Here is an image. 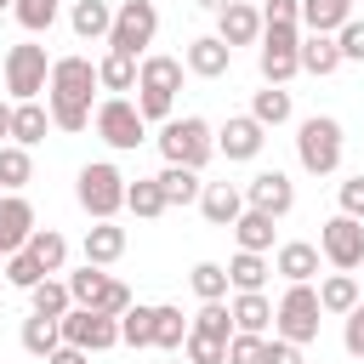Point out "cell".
Segmentation results:
<instances>
[{"label": "cell", "mask_w": 364, "mask_h": 364, "mask_svg": "<svg viewBox=\"0 0 364 364\" xmlns=\"http://www.w3.org/2000/svg\"><path fill=\"white\" fill-rule=\"evenodd\" d=\"M341 347H347L353 358H364V301L347 313V324H341Z\"/></svg>", "instance_id": "obj_48"}, {"label": "cell", "mask_w": 364, "mask_h": 364, "mask_svg": "<svg viewBox=\"0 0 364 364\" xmlns=\"http://www.w3.org/2000/svg\"><path fill=\"white\" fill-rule=\"evenodd\" d=\"M301 68L307 74H336L341 68V46H336V34H301Z\"/></svg>", "instance_id": "obj_29"}, {"label": "cell", "mask_w": 364, "mask_h": 364, "mask_svg": "<svg viewBox=\"0 0 364 364\" xmlns=\"http://www.w3.org/2000/svg\"><path fill=\"white\" fill-rule=\"evenodd\" d=\"M273 273H284V284H313L318 279V245L307 239H290L273 250Z\"/></svg>", "instance_id": "obj_17"}, {"label": "cell", "mask_w": 364, "mask_h": 364, "mask_svg": "<svg viewBox=\"0 0 364 364\" xmlns=\"http://www.w3.org/2000/svg\"><path fill=\"white\" fill-rule=\"evenodd\" d=\"M57 324H63V341H74V347H85V353H108V347H119V318H114V313L68 307Z\"/></svg>", "instance_id": "obj_12"}, {"label": "cell", "mask_w": 364, "mask_h": 364, "mask_svg": "<svg viewBox=\"0 0 364 364\" xmlns=\"http://www.w3.org/2000/svg\"><path fill=\"white\" fill-rule=\"evenodd\" d=\"M358 301H364V296H358V279H353V273H341V267H336L330 279H318V307H324V313L347 318Z\"/></svg>", "instance_id": "obj_24"}, {"label": "cell", "mask_w": 364, "mask_h": 364, "mask_svg": "<svg viewBox=\"0 0 364 364\" xmlns=\"http://www.w3.org/2000/svg\"><path fill=\"white\" fill-rule=\"evenodd\" d=\"M154 34H159V11H154V0H119V6H114L108 51H125V57H148Z\"/></svg>", "instance_id": "obj_7"}, {"label": "cell", "mask_w": 364, "mask_h": 364, "mask_svg": "<svg viewBox=\"0 0 364 364\" xmlns=\"http://www.w3.org/2000/svg\"><path fill=\"white\" fill-rule=\"evenodd\" d=\"M40 279H46V267H40V256H34L28 245L6 256V284H17V290H34Z\"/></svg>", "instance_id": "obj_43"}, {"label": "cell", "mask_w": 364, "mask_h": 364, "mask_svg": "<svg viewBox=\"0 0 364 364\" xmlns=\"http://www.w3.org/2000/svg\"><path fill=\"white\" fill-rule=\"evenodd\" d=\"M68 23H74L80 40H108V28H114V6H108V0H74Z\"/></svg>", "instance_id": "obj_27"}, {"label": "cell", "mask_w": 364, "mask_h": 364, "mask_svg": "<svg viewBox=\"0 0 364 364\" xmlns=\"http://www.w3.org/2000/svg\"><path fill=\"white\" fill-rule=\"evenodd\" d=\"M28 182H34L28 148H23V142H0V188H6V193H23Z\"/></svg>", "instance_id": "obj_32"}, {"label": "cell", "mask_w": 364, "mask_h": 364, "mask_svg": "<svg viewBox=\"0 0 364 364\" xmlns=\"http://www.w3.org/2000/svg\"><path fill=\"white\" fill-rule=\"evenodd\" d=\"M273 222L279 216H267V210H256V205H245L239 210V222H233V239H239V250H273Z\"/></svg>", "instance_id": "obj_23"}, {"label": "cell", "mask_w": 364, "mask_h": 364, "mask_svg": "<svg viewBox=\"0 0 364 364\" xmlns=\"http://www.w3.org/2000/svg\"><path fill=\"white\" fill-rule=\"evenodd\" d=\"M125 210H131V216H142V222L165 216L171 205H165V193H159V176H136V182L125 188Z\"/></svg>", "instance_id": "obj_33"}, {"label": "cell", "mask_w": 364, "mask_h": 364, "mask_svg": "<svg viewBox=\"0 0 364 364\" xmlns=\"http://www.w3.org/2000/svg\"><path fill=\"white\" fill-rule=\"evenodd\" d=\"M199 210H205V222H210V228H233V222H239V210H245V188H233V182H205Z\"/></svg>", "instance_id": "obj_19"}, {"label": "cell", "mask_w": 364, "mask_h": 364, "mask_svg": "<svg viewBox=\"0 0 364 364\" xmlns=\"http://www.w3.org/2000/svg\"><path fill=\"white\" fill-rule=\"evenodd\" d=\"M171 364H193V358H188V353H171Z\"/></svg>", "instance_id": "obj_55"}, {"label": "cell", "mask_w": 364, "mask_h": 364, "mask_svg": "<svg viewBox=\"0 0 364 364\" xmlns=\"http://www.w3.org/2000/svg\"><path fill=\"white\" fill-rule=\"evenodd\" d=\"M46 364H91V353H85V347H74V341H63V347H57Z\"/></svg>", "instance_id": "obj_52"}, {"label": "cell", "mask_w": 364, "mask_h": 364, "mask_svg": "<svg viewBox=\"0 0 364 364\" xmlns=\"http://www.w3.org/2000/svg\"><path fill=\"white\" fill-rule=\"evenodd\" d=\"M136 108H142V119H148V125H154V119L165 125V119H171V108H176V97H171V91H142V85H136Z\"/></svg>", "instance_id": "obj_47"}, {"label": "cell", "mask_w": 364, "mask_h": 364, "mask_svg": "<svg viewBox=\"0 0 364 364\" xmlns=\"http://www.w3.org/2000/svg\"><path fill=\"white\" fill-rule=\"evenodd\" d=\"M262 364H301V347L284 341V336H267V358Z\"/></svg>", "instance_id": "obj_51"}, {"label": "cell", "mask_w": 364, "mask_h": 364, "mask_svg": "<svg viewBox=\"0 0 364 364\" xmlns=\"http://www.w3.org/2000/svg\"><path fill=\"white\" fill-rule=\"evenodd\" d=\"M85 262H97V267H114L119 256H125V228L119 222H97V228H85Z\"/></svg>", "instance_id": "obj_22"}, {"label": "cell", "mask_w": 364, "mask_h": 364, "mask_svg": "<svg viewBox=\"0 0 364 364\" xmlns=\"http://www.w3.org/2000/svg\"><path fill=\"white\" fill-rule=\"evenodd\" d=\"M68 296H74V307H97V313H114V318L131 307V290L114 273H102L97 262H85L80 273H68Z\"/></svg>", "instance_id": "obj_10"}, {"label": "cell", "mask_w": 364, "mask_h": 364, "mask_svg": "<svg viewBox=\"0 0 364 364\" xmlns=\"http://www.w3.org/2000/svg\"><path fill=\"white\" fill-rule=\"evenodd\" d=\"M0 11H11V0H0Z\"/></svg>", "instance_id": "obj_56"}, {"label": "cell", "mask_w": 364, "mask_h": 364, "mask_svg": "<svg viewBox=\"0 0 364 364\" xmlns=\"http://www.w3.org/2000/svg\"><path fill=\"white\" fill-rule=\"evenodd\" d=\"M91 125H97V136H102L108 148H119V154L148 142V119H142V108H136L131 97H102L97 114H91Z\"/></svg>", "instance_id": "obj_8"}, {"label": "cell", "mask_w": 364, "mask_h": 364, "mask_svg": "<svg viewBox=\"0 0 364 364\" xmlns=\"http://www.w3.org/2000/svg\"><path fill=\"white\" fill-rule=\"evenodd\" d=\"M262 23H301V0H262Z\"/></svg>", "instance_id": "obj_50"}, {"label": "cell", "mask_w": 364, "mask_h": 364, "mask_svg": "<svg viewBox=\"0 0 364 364\" xmlns=\"http://www.w3.org/2000/svg\"><path fill=\"white\" fill-rule=\"evenodd\" d=\"M267 273H273V267H267L262 250H239V256L228 262V284H233V290H262Z\"/></svg>", "instance_id": "obj_34"}, {"label": "cell", "mask_w": 364, "mask_h": 364, "mask_svg": "<svg viewBox=\"0 0 364 364\" xmlns=\"http://www.w3.org/2000/svg\"><path fill=\"white\" fill-rule=\"evenodd\" d=\"M256 46H262L256 51L262 85H284L290 74H301V23H267Z\"/></svg>", "instance_id": "obj_5"}, {"label": "cell", "mask_w": 364, "mask_h": 364, "mask_svg": "<svg viewBox=\"0 0 364 364\" xmlns=\"http://www.w3.org/2000/svg\"><path fill=\"white\" fill-rule=\"evenodd\" d=\"M0 279H6V273H0Z\"/></svg>", "instance_id": "obj_59"}, {"label": "cell", "mask_w": 364, "mask_h": 364, "mask_svg": "<svg viewBox=\"0 0 364 364\" xmlns=\"http://www.w3.org/2000/svg\"><path fill=\"white\" fill-rule=\"evenodd\" d=\"M125 176H119V165H108V159H91L85 171H80V182H74V193H80V205H85V216L91 222H114L119 210H125Z\"/></svg>", "instance_id": "obj_4"}, {"label": "cell", "mask_w": 364, "mask_h": 364, "mask_svg": "<svg viewBox=\"0 0 364 364\" xmlns=\"http://www.w3.org/2000/svg\"><path fill=\"white\" fill-rule=\"evenodd\" d=\"M318 313L324 307H318V290L313 284H284V296L273 307V336L307 347V341H318Z\"/></svg>", "instance_id": "obj_6"}, {"label": "cell", "mask_w": 364, "mask_h": 364, "mask_svg": "<svg viewBox=\"0 0 364 364\" xmlns=\"http://www.w3.org/2000/svg\"><path fill=\"white\" fill-rule=\"evenodd\" d=\"M57 11H63V0H11V17H17L28 34H46V28L57 23Z\"/></svg>", "instance_id": "obj_42"}, {"label": "cell", "mask_w": 364, "mask_h": 364, "mask_svg": "<svg viewBox=\"0 0 364 364\" xmlns=\"http://www.w3.org/2000/svg\"><path fill=\"white\" fill-rule=\"evenodd\" d=\"M341 148H347L341 119L313 114V119H301V125H296V159H301V171H307V176H336V171H341Z\"/></svg>", "instance_id": "obj_3"}, {"label": "cell", "mask_w": 364, "mask_h": 364, "mask_svg": "<svg viewBox=\"0 0 364 364\" xmlns=\"http://www.w3.org/2000/svg\"><path fill=\"white\" fill-rule=\"evenodd\" d=\"M28 250L40 256L46 273H63V267H68V239H63L57 228H34V233H28Z\"/></svg>", "instance_id": "obj_37"}, {"label": "cell", "mask_w": 364, "mask_h": 364, "mask_svg": "<svg viewBox=\"0 0 364 364\" xmlns=\"http://www.w3.org/2000/svg\"><path fill=\"white\" fill-rule=\"evenodd\" d=\"M188 284H193V296H199V301H222V296L233 290V284H228V267H222V262H193Z\"/></svg>", "instance_id": "obj_40"}, {"label": "cell", "mask_w": 364, "mask_h": 364, "mask_svg": "<svg viewBox=\"0 0 364 364\" xmlns=\"http://www.w3.org/2000/svg\"><path fill=\"white\" fill-rule=\"evenodd\" d=\"M188 330H193V336H216V341H233V313H228V301H199V313L188 318Z\"/></svg>", "instance_id": "obj_39"}, {"label": "cell", "mask_w": 364, "mask_h": 364, "mask_svg": "<svg viewBox=\"0 0 364 364\" xmlns=\"http://www.w3.org/2000/svg\"><path fill=\"white\" fill-rule=\"evenodd\" d=\"M136 68H142V57L108 51V57L97 63V80H102V91H108V97H125V91H136Z\"/></svg>", "instance_id": "obj_26"}, {"label": "cell", "mask_w": 364, "mask_h": 364, "mask_svg": "<svg viewBox=\"0 0 364 364\" xmlns=\"http://www.w3.org/2000/svg\"><path fill=\"white\" fill-rule=\"evenodd\" d=\"M245 205H256V210H267V216H290V210H296V182H290L284 171H256V176L245 182Z\"/></svg>", "instance_id": "obj_13"}, {"label": "cell", "mask_w": 364, "mask_h": 364, "mask_svg": "<svg viewBox=\"0 0 364 364\" xmlns=\"http://www.w3.org/2000/svg\"><path fill=\"white\" fill-rule=\"evenodd\" d=\"M46 85H51V57H46V46H34V40L11 46V51H6V91H11L17 102H34Z\"/></svg>", "instance_id": "obj_9"}, {"label": "cell", "mask_w": 364, "mask_h": 364, "mask_svg": "<svg viewBox=\"0 0 364 364\" xmlns=\"http://www.w3.org/2000/svg\"><path fill=\"white\" fill-rule=\"evenodd\" d=\"M228 313H233V330H250V336H267V324H273V301L262 290H233Z\"/></svg>", "instance_id": "obj_21"}, {"label": "cell", "mask_w": 364, "mask_h": 364, "mask_svg": "<svg viewBox=\"0 0 364 364\" xmlns=\"http://www.w3.org/2000/svg\"><path fill=\"white\" fill-rule=\"evenodd\" d=\"M262 358H267V336L233 330V341H228V364H262Z\"/></svg>", "instance_id": "obj_44"}, {"label": "cell", "mask_w": 364, "mask_h": 364, "mask_svg": "<svg viewBox=\"0 0 364 364\" xmlns=\"http://www.w3.org/2000/svg\"><path fill=\"white\" fill-rule=\"evenodd\" d=\"M159 193H165V205H199L205 182H199V171H188V165H165V171H159Z\"/></svg>", "instance_id": "obj_31"}, {"label": "cell", "mask_w": 364, "mask_h": 364, "mask_svg": "<svg viewBox=\"0 0 364 364\" xmlns=\"http://www.w3.org/2000/svg\"><path fill=\"white\" fill-rule=\"evenodd\" d=\"M182 68H188L182 57L148 51V57H142V68H136V85H142V91H171V97H176V91H182Z\"/></svg>", "instance_id": "obj_20"}, {"label": "cell", "mask_w": 364, "mask_h": 364, "mask_svg": "<svg viewBox=\"0 0 364 364\" xmlns=\"http://www.w3.org/2000/svg\"><path fill=\"white\" fill-rule=\"evenodd\" d=\"M28 301H34V313H46V318H63L68 307H74V296H68V279H40L34 290H28Z\"/></svg>", "instance_id": "obj_38"}, {"label": "cell", "mask_w": 364, "mask_h": 364, "mask_svg": "<svg viewBox=\"0 0 364 364\" xmlns=\"http://www.w3.org/2000/svg\"><path fill=\"white\" fill-rule=\"evenodd\" d=\"M46 131H51V108H40V102H17L11 108V142L34 148V142H46Z\"/></svg>", "instance_id": "obj_30"}, {"label": "cell", "mask_w": 364, "mask_h": 364, "mask_svg": "<svg viewBox=\"0 0 364 364\" xmlns=\"http://www.w3.org/2000/svg\"><path fill=\"white\" fill-rule=\"evenodd\" d=\"M182 353H188L193 364H228V341H216V336H193V330H188Z\"/></svg>", "instance_id": "obj_45"}, {"label": "cell", "mask_w": 364, "mask_h": 364, "mask_svg": "<svg viewBox=\"0 0 364 364\" xmlns=\"http://www.w3.org/2000/svg\"><path fill=\"white\" fill-rule=\"evenodd\" d=\"M336 46H341V63H364V17H347L336 28Z\"/></svg>", "instance_id": "obj_46"}, {"label": "cell", "mask_w": 364, "mask_h": 364, "mask_svg": "<svg viewBox=\"0 0 364 364\" xmlns=\"http://www.w3.org/2000/svg\"><path fill=\"white\" fill-rule=\"evenodd\" d=\"M0 193H6V188H0Z\"/></svg>", "instance_id": "obj_58"}, {"label": "cell", "mask_w": 364, "mask_h": 364, "mask_svg": "<svg viewBox=\"0 0 364 364\" xmlns=\"http://www.w3.org/2000/svg\"><path fill=\"white\" fill-rule=\"evenodd\" d=\"M119 341H125V347H154V307L131 301V307L119 313Z\"/></svg>", "instance_id": "obj_41"}, {"label": "cell", "mask_w": 364, "mask_h": 364, "mask_svg": "<svg viewBox=\"0 0 364 364\" xmlns=\"http://www.w3.org/2000/svg\"><path fill=\"white\" fill-rule=\"evenodd\" d=\"M182 63H188V74H199V80H222L228 63H233V46H228L222 34H199V40H188Z\"/></svg>", "instance_id": "obj_16"}, {"label": "cell", "mask_w": 364, "mask_h": 364, "mask_svg": "<svg viewBox=\"0 0 364 364\" xmlns=\"http://www.w3.org/2000/svg\"><path fill=\"white\" fill-rule=\"evenodd\" d=\"M262 142H267V125H262L256 114H233V119L216 131V154H228V159H256Z\"/></svg>", "instance_id": "obj_14"}, {"label": "cell", "mask_w": 364, "mask_h": 364, "mask_svg": "<svg viewBox=\"0 0 364 364\" xmlns=\"http://www.w3.org/2000/svg\"><path fill=\"white\" fill-rule=\"evenodd\" d=\"M11 108L17 102H0V142H11Z\"/></svg>", "instance_id": "obj_53"}, {"label": "cell", "mask_w": 364, "mask_h": 364, "mask_svg": "<svg viewBox=\"0 0 364 364\" xmlns=\"http://www.w3.org/2000/svg\"><path fill=\"white\" fill-rule=\"evenodd\" d=\"M353 17V0H301V28L307 34H336Z\"/></svg>", "instance_id": "obj_28"}, {"label": "cell", "mask_w": 364, "mask_h": 364, "mask_svg": "<svg viewBox=\"0 0 364 364\" xmlns=\"http://www.w3.org/2000/svg\"><path fill=\"white\" fill-rule=\"evenodd\" d=\"M17 341H23V353H34V358L46 364V358H51V353L63 347V324H57V318H46V313H28V318H23V336H17Z\"/></svg>", "instance_id": "obj_25"}, {"label": "cell", "mask_w": 364, "mask_h": 364, "mask_svg": "<svg viewBox=\"0 0 364 364\" xmlns=\"http://www.w3.org/2000/svg\"><path fill=\"white\" fill-rule=\"evenodd\" d=\"M318 256H324L330 267L353 273V267L364 262V222H358V216H347V210H336V216L318 228Z\"/></svg>", "instance_id": "obj_11"}, {"label": "cell", "mask_w": 364, "mask_h": 364, "mask_svg": "<svg viewBox=\"0 0 364 364\" xmlns=\"http://www.w3.org/2000/svg\"><path fill=\"white\" fill-rule=\"evenodd\" d=\"M0 256H6V250H0Z\"/></svg>", "instance_id": "obj_57"}, {"label": "cell", "mask_w": 364, "mask_h": 364, "mask_svg": "<svg viewBox=\"0 0 364 364\" xmlns=\"http://www.w3.org/2000/svg\"><path fill=\"white\" fill-rule=\"evenodd\" d=\"M97 63L91 57H51V85H46V108L57 131H85L91 125V91H97Z\"/></svg>", "instance_id": "obj_1"}, {"label": "cell", "mask_w": 364, "mask_h": 364, "mask_svg": "<svg viewBox=\"0 0 364 364\" xmlns=\"http://www.w3.org/2000/svg\"><path fill=\"white\" fill-rule=\"evenodd\" d=\"M28 233H34V205H28L23 193H6V199H0V250H6V256L23 250Z\"/></svg>", "instance_id": "obj_18"}, {"label": "cell", "mask_w": 364, "mask_h": 364, "mask_svg": "<svg viewBox=\"0 0 364 364\" xmlns=\"http://www.w3.org/2000/svg\"><path fill=\"white\" fill-rule=\"evenodd\" d=\"M250 114H256V119L273 131V125H284L296 108H290V91H284V85H262V91L250 97Z\"/></svg>", "instance_id": "obj_36"}, {"label": "cell", "mask_w": 364, "mask_h": 364, "mask_svg": "<svg viewBox=\"0 0 364 364\" xmlns=\"http://www.w3.org/2000/svg\"><path fill=\"white\" fill-rule=\"evenodd\" d=\"M199 11H222V6H233V0H193Z\"/></svg>", "instance_id": "obj_54"}, {"label": "cell", "mask_w": 364, "mask_h": 364, "mask_svg": "<svg viewBox=\"0 0 364 364\" xmlns=\"http://www.w3.org/2000/svg\"><path fill=\"white\" fill-rule=\"evenodd\" d=\"M262 6H250V0H233V6H222L216 11V34L228 40V46H256L262 40Z\"/></svg>", "instance_id": "obj_15"}, {"label": "cell", "mask_w": 364, "mask_h": 364, "mask_svg": "<svg viewBox=\"0 0 364 364\" xmlns=\"http://www.w3.org/2000/svg\"><path fill=\"white\" fill-rule=\"evenodd\" d=\"M336 199H341V210H347V216H358V222H364V176H347V182L336 188Z\"/></svg>", "instance_id": "obj_49"}, {"label": "cell", "mask_w": 364, "mask_h": 364, "mask_svg": "<svg viewBox=\"0 0 364 364\" xmlns=\"http://www.w3.org/2000/svg\"><path fill=\"white\" fill-rule=\"evenodd\" d=\"M159 154H165V165H188V171H205L210 165V154H216V131L199 119V114H171L165 125H159Z\"/></svg>", "instance_id": "obj_2"}, {"label": "cell", "mask_w": 364, "mask_h": 364, "mask_svg": "<svg viewBox=\"0 0 364 364\" xmlns=\"http://www.w3.org/2000/svg\"><path fill=\"white\" fill-rule=\"evenodd\" d=\"M182 341H188V318H182V307H154V347L159 353H182Z\"/></svg>", "instance_id": "obj_35"}]
</instances>
